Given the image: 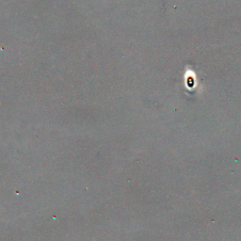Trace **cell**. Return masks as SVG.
Here are the masks:
<instances>
[{
    "instance_id": "1",
    "label": "cell",
    "mask_w": 241,
    "mask_h": 241,
    "mask_svg": "<svg viewBox=\"0 0 241 241\" xmlns=\"http://www.w3.org/2000/svg\"><path fill=\"white\" fill-rule=\"evenodd\" d=\"M187 82V87L188 88H193L195 86V83H196V81H195L193 76H188Z\"/></svg>"
}]
</instances>
